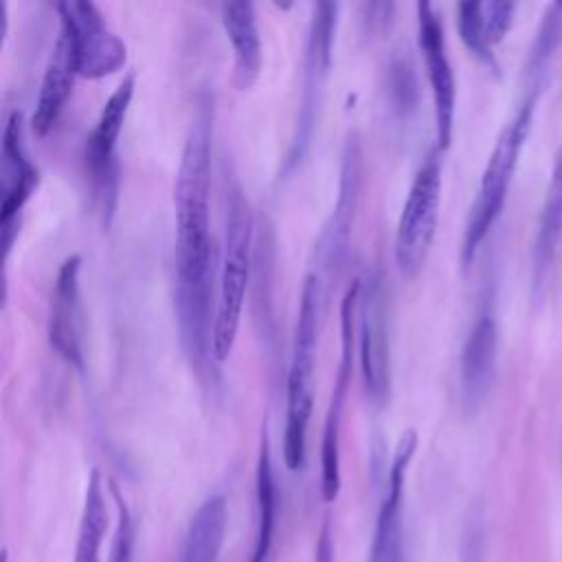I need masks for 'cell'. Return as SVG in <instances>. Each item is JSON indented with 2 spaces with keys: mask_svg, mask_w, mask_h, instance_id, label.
<instances>
[{
  "mask_svg": "<svg viewBox=\"0 0 562 562\" xmlns=\"http://www.w3.org/2000/svg\"><path fill=\"white\" fill-rule=\"evenodd\" d=\"M336 18H338L336 2H316L314 15L310 22L307 46H305V77H303L301 110H299L296 130L290 143V151L285 158V169H292L310 147L316 119H318L321 99H323V86L331 66Z\"/></svg>",
  "mask_w": 562,
  "mask_h": 562,
  "instance_id": "8992f818",
  "label": "cell"
},
{
  "mask_svg": "<svg viewBox=\"0 0 562 562\" xmlns=\"http://www.w3.org/2000/svg\"><path fill=\"white\" fill-rule=\"evenodd\" d=\"M498 329L492 314H481L461 349V393L470 406L485 400L496 373Z\"/></svg>",
  "mask_w": 562,
  "mask_h": 562,
  "instance_id": "2e32d148",
  "label": "cell"
},
{
  "mask_svg": "<svg viewBox=\"0 0 562 562\" xmlns=\"http://www.w3.org/2000/svg\"><path fill=\"white\" fill-rule=\"evenodd\" d=\"M560 237H562V145L555 154V162H553L551 178L547 184L542 213H540V222H538V233H536V241H533V257H531L533 292H538L542 288V283L549 274Z\"/></svg>",
  "mask_w": 562,
  "mask_h": 562,
  "instance_id": "ac0fdd59",
  "label": "cell"
},
{
  "mask_svg": "<svg viewBox=\"0 0 562 562\" xmlns=\"http://www.w3.org/2000/svg\"><path fill=\"white\" fill-rule=\"evenodd\" d=\"M349 378L351 369L338 364V375L334 382L321 439V494L325 503H334L340 492V426Z\"/></svg>",
  "mask_w": 562,
  "mask_h": 562,
  "instance_id": "ffe728a7",
  "label": "cell"
},
{
  "mask_svg": "<svg viewBox=\"0 0 562 562\" xmlns=\"http://www.w3.org/2000/svg\"><path fill=\"white\" fill-rule=\"evenodd\" d=\"M514 11H516L514 2H505V0L483 2V31L490 46L505 40L514 22Z\"/></svg>",
  "mask_w": 562,
  "mask_h": 562,
  "instance_id": "484cf974",
  "label": "cell"
},
{
  "mask_svg": "<svg viewBox=\"0 0 562 562\" xmlns=\"http://www.w3.org/2000/svg\"><path fill=\"white\" fill-rule=\"evenodd\" d=\"M417 40L426 64V75L432 92L435 105V130L437 149H446L452 138L454 105H457V83L454 72L446 53L443 24L430 2H417Z\"/></svg>",
  "mask_w": 562,
  "mask_h": 562,
  "instance_id": "ba28073f",
  "label": "cell"
},
{
  "mask_svg": "<svg viewBox=\"0 0 562 562\" xmlns=\"http://www.w3.org/2000/svg\"><path fill=\"white\" fill-rule=\"evenodd\" d=\"M318 307H321V281L312 272L303 281L299 318L294 327L292 360L288 371V397L312 395V371L316 362V340H318Z\"/></svg>",
  "mask_w": 562,
  "mask_h": 562,
  "instance_id": "9a60e30c",
  "label": "cell"
},
{
  "mask_svg": "<svg viewBox=\"0 0 562 562\" xmlns=\"http://www.w3.org/2000/svg\"><path fill=\"white\" fill-rule=\"evenodd\" d=\"M226 522V498L222 494L204 498L187 527L178 562H217Z\"/></svg>",
  "mask_w": 562,
  "mask_h": 562,
  "instance_id": "d6986e66",
  "label": "cell"
},
{
  "mask_svg": "<svg viewBox=\"0 0 562 562\" xmlns=\"http://www.w3.org/2000/svg\"><path fill=\"white\" fill-rule=\"evenodd\" d=\"M222 24L233 46V83L237 90H248L261 70V37L257 29L255 4L235 0L222 4Z\"/></svg>",
  "mask_w": 562,
  "mask_h": 562,
  "instance_id": "e0dca14e",
  "label": "cell"
},
{
  "mask_svg": "<svg viewBox=\"0 0 562 562\" xmlns=\"http://www.w3.org/2000/svg\"><path fill=\"white\" fill-rule=\"evenodd\" d=\"M360 182H362V151L356 134H349L342 149L338 198L334 204V213L318 239V257L325 261V266H336L347 252L351 226H353V217L360 200Z\"/></svg>",
  "mask_w": 562,
  "mask_h": 562,
  "instance_id": "7c38bea8",
  "label": "cell"
},
{
  "mask_svg": "<svg viewBox=\"0 0 562 562\" xmlns=\"http://www.w3.org/2000/svg\"><path fill=\"white\" fill-rule=\"evenodd\" d=\"M2 204L0 228L15 226L18 215L40 182L37 167L31 162L24 147L22 112H11L2 130Z\"/></svg>",
  "mask_w": 562,
  "mask_h": 562,
  "instance_id": "4fadbf2b",
  "label": "cell"
},
{
  "mask_svg": "<svg viewBox=\"0 0 562 562\" xmlns=\"http://www.w3.org/2000/svg\"><path fill=\"white\" fill-rule=\"evenodd\" d=\"M81 257L70 255L59 266L50 312H48V342L72 367L83 369V310L79 290Z\"/></svg>",
  "mask_w": 562,
  "mask_h": 562,
  "instance_id": "9c48e42d",
  "label": "cell"
},
{
  "mask_svg": "<svg viewBox=\"0 0 562 562\" xmlns=\"http://www.w3.org/2000/svg\"><path fill=\"white\" fill-rule=\"evenodd\" d=\"M457 24L461 42L468 46V50L487 68L498 70L492 46L487 44L483 31V2H461L457 7Z\"/></svg>",
  "mask_w": 562,
  "mask_h": 562,
  "instance_id": "603a6c76",
  "label": "cell"
},
{
  "mask_svg": "<svg viewBox=\"0 0 562 562\" xmlns=\"http://www.w3.org/2000/svg\"><path fill=\"white\" fill-rule=\"evenodd\" d=\"M75 77H79L77 72V59H75V46H72V37L68 33V29L64 24H59V33L57 40L53 44L42 83H40V92H37V101H35V110L31 116V130L35 136H46L48 130L57 123Z\"/></svg>",
  "mask_w": 562,
  "mask_h": 562,
  "instance_id": "5bb4252c",
  "label": "cell"
},
{
  "mask_svg": "<svg viewBox=\"0 0 562 562\" xmlns=\"http://www.w3.org/2000/svg\"><path fill=\"white\" fill-rule=\"evenodd\" d=\"M250 244H252V213L239 184L228 189L226 200V235L224 259L220 270V290L215 301L213 321V358L226 360L239 329L244 296L250 272Z\"/></svg>",
  "mask_w": 562,
  "mask_h": 562,
  "instance_id": "3957f363",
  "label": "cell"
},
{
  "mask_svg": "<svg viewBox=\"0 0 562 562\" xmlns=\"http://www.w3.org/2000/svg\"><path fill=\"white\" fill-rule=\"evenodd\" d=\"M391 97L400 112L415 108L417 83H415L413 66L406 59H393L391 64Z\"/></svg>",
  "mask_w": 562,
  "mask_h": 562,
  "instance_id": "4316f807",
  "label": "cell"
},
{
  "mask_svg": "<svg viewBox=\"0 0 562 562\" xmlns=\"http://www.w3.org/2000/svg\"><path fill=\"white\" fill-rule=\"evenodd\" d=\"M441 202V160L439 149L428 154V158L417 169L406 202L402 206L397 228H395V263L402 277L413 279L426 263L430 252Z\"/></svg>",
  "mask_w": 562,
  "mask_h": 562,
  "instance_id": "277c9868",
  "label": "cell"
},
{
  "mask_svg": "<svg viewBox=\"0 0 562 562\" xmlns=\"http://www.w3.org/2000/svg\"><path fill=\"white\" fill-rule=\"evenodd\" d=\"M112 501L116 505V529L112 536V549H110V562H132V549H134V525L130 509L125 505V498L114 481L108 483Z\"/></svg>",
  "mask_w": 562,
  "mask_h": 562,
  "instance_id": "d4e9b609",
  "label": "cell"
},
{
  "mask_svg": "<svg viewBox=\"0 0 562 562\" xmlns=\"http://www.w3.org/2000/svg\"><path fill=\"white\" fill-rule=\"evenodd\" d=\"M105 529H108V505H105L103 479L99 470H92L88 476L83 507H81L75 562H101Z\"/></svg>",
  "mask_w": 562,
  "mask_h": 562,
  "instance_id": "44dd1931",
  "label": "cell"
},
{
  "mask_svg": "<svg viewBox=\"0 0 562 562\" xmlns=\"http://www.w3.org/2000/svg\"><path fill=\"white\" fill-rule=\"evenodd\" d=\"M533 99H527L516 114L507 121V125L501 130L490 158L485 162V169L481 173V182L476 189V195L472 200L465 231H463V241H461V263L470 266L487 237L490 228L498 220L507 191L514 178V171L520 160V151L527 143V136L531 132L533 123Z\"/></svg>",
  "mask_w": 562,
  "mask_h": 562,
  "instance_id": "7a4b0ae2",
  "label": "cell"
},
{
  "mask_svg": "<svg viewBox=\"0 0 562 562\" xmlns=\"http://www.w3.org/2000/svg\"><path fill=\"white\" fill-rule=\"evenodd\" d=\"M57 13L59 24H64L72 37L79 77L101 79L123 68L127 59V46L108 26L103 13L94 2H57Z\"/></svg>",
  "mask_w": 562,
  "mask_h": 562,
  "instance_id": "52a82bcc",
  "label": "cell"
},
{
  "mask_svg": "<svg viewBox=\"0 0 562 562\" xmlns=\"http://www.w3.org/2000/svg\"><path fill=\"white\" fill-rule=\"evenodd\" d=\"M257 531L252 555L248 562H266L272 536H274V514H277V494H274V474L270 461V441L263 428L261 443H259V459H257Z\"/></svg>",
  "mask_w": 562,
  "mask_h": 562,
  "instance_id": "7402d4cb",
  "label": "cell"
},
{
  "mask_svg": "<svg viewBox=\"0 0 562 562\" xmlns=\"http://www.w3.org/2000/svg\"><path fill=\"white\" fill-rule=\"evenodd\" d=\"M136 88V72L130 70L114 92L103 103V110L97 119L94 130L86 138V171L92 184L94 202L99 206L103 228L110 226L116 204V189H119V165H116V140L123 130L125 114L130 110L132 97Z\"/></svg>",
  "mask_w": 562,
  "mask_h": 562,
  "instance_id": "5b68a950",
  "label": "cell"
},
{
  "mask_svg": "<svg viewBox=\"0 0 562 562\" xmlns=\"http://www.w3.org/2000/svg\"><path fill=\"white\" fill-rule=\"evenodd\" d=\"M562 40V2L549 4L529 53V75H540Z\"/></svg>",
  "mask_w": 562,
  "mask_h": 562,
  "instance_id": "cb8c5ba5",
  "label": "cell"
},
{
  "mask_svg": "<svg viewBox=\"0 0 562 562\" xmlns=\"http://www.w3.org/2000/svg\"><path fill=\"white\" fill-rule=\"evenodd\" d=\"M213 108L202 101L191 121L176 187V321L189 364L204 371L213 360V244L209 222Z\"/></svg>",
  "mask_w": 562,
  "mask_h": 562,
  "instance_id": "6da1fadb",
  "label": "cell"
},
{
  "mask_svg": "<svg viewBox=\"0 0 562 562\" xmlns=\"http://www.w3.org/2000/svg\"><path fill=\"white\" fill-rule=\"evenodd\" d=\"M360 369L367 393L382 404L391 386V353H389V316L386 296L380 279L369 283L360 321Z\"/></svg>",
  "mask_w": 562,
  "mask_h": 562,
  "instance_id": "30bf717a",
  "label": "cell"
},
{
  "mask_svg": "<svg viewBox=\"0 0 562 562\" xmlns=\"http://www.w3.org/2000/svg\"><path fill=\"white\" fill-rule=\"evenodd\" d=\"M417 448L415 430H406L393 452L386 492L380 503L373 540L369 549V562H400L402 560V498H404V481L411 459Z\"/></svg>",
  "mask_w": 562,
  "mask_h": 562,
  "instance_id": "8fae6325",
  "label": "cell"
}]
</instances>
